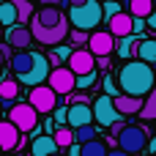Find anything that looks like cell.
<instances>
[{
  "label": "cell",
  "instance_id": "1",
  "mask_svg": "<svg viewBox=\"0 0 156 156\" xmlns=\"http://www.w3.org/2000/svg\"><path fill=\"white\" fill-rule=\"evenodd\" d=\"M156 85V74L151 69V63L145 60H126L118 71V88L121 93H129V96H148L151 88Z\"/></svg>",
  "mask_w": 156,
  "mask_h": 156
},
{
  "label": "cell",
  "instance_id": "2",
  "mask_svg": "<svg viewBox=\"0 0 156 156\" xmlns=\"http://www.w3.org/2000/svg\"><path fill=\"white\" fill-rule=\"evenodd\" d=\"M101 19H104V8L99 0H85V3L69 8V22L77 30H93L101 25Z\"/></svg>",
  "mask_w": 156,
  "mask_h": 156
},
{
  "label": "cell",
  "instance_id": "3",
  "mask_svg": "<svg viewBox=\"0 0 156 156\" xmlns=\"http://www.w3.org/2000/svg\"><path fill=\"white\" fill-rule=\"evenodd\" d=\"M30 33H33V38L38 41V44H47V47H58L66 36H69V16H63L58 25H52V27H47V25H41L36 16H30Z\"/></svg>",
  "mask_w": 156,
  "mask_h": 156
},
{
  "label": "cell",
  "instance_id": "4",
  "mask_svg": "<svg viewBox=\"0 0 156 156\" xmlns=\"http://www.w3.org/2000/svg\"><path fill=\"white\" fill-rule=\"evenodd\" d=\"M115 143H118V148H123L126 154L134 156V154H140V151L148 148V132L143 126H123L115 134Z\"/></svg>",
  "mask_w": 156,
  "mask_h": 156
},
{
  "label": "cell",
  "instance_id": "5",
  "mask_svg": "<svg viewBox=\"0 0 156 156\" xmlns=\"http://www.w3.org/2000/svg\"><path fill=\"white\" fill-rule=\"evenodd\" d=\"M8 121H11L19 132H33L36 123H38V110H36L30 101H25V104H11Z\"/></svg>",
  "mask_w": 156,
  "mask_h": 156
},
{
  "label": "cell",
  "instance_id": "6",
  "mask_svg": "<svg viewBox=\"0 0 156 156\" xmlns=\"http://www.w3.org/2000/svg\"><path fill=\"white\" fill-rule=\"evenodd\" d=\"M93 121L99 126H104V129H110L115 121H121V112L115 110V101H112L110 93H104V96H99L93 101Z\"/></svg>",
  "mask_w": 156,
  "mask_h": 156
},
{
  "label": "cell",
  "instance_id": "7",
  "mask_svg": "<svg viewBox=\"0 0 156 156\" xmlns=\"http://www.w3.org/2000/svg\"><path fill=\"white\" fill-rule=\"evenodd\" d=\"M27 101H30L38 112H52V110H55V104L60 101V96H58L49 85H44V82H41V85H33V88H30Z\"/></svg>",
  "mask_w": 156,
  "mask_h": 156
},
{
  "label": "cell",
  "instance_id": "8",
  "mask_svg": "<svg viewBox=\"0 0 156 156\" xmlns=\"http://www.w3.org/2000/svg\"><path fill=\"white\" fill-rule=\"evenodd\" d=\"M74 82H77V74H74L69 66H55V69L49 71V77H47V85H49L58 96L71 93V90H74Z\"/></svg>",
  "mask_w": 156,
  "mask_h": 156
},
{
  "label": "cell",
  "instance_id": "9",
  "mask_svg": "<svg viewBox=\"0 0 156 156\" xmlns=\"http://www.w3.org/2000/svg\"><path fill=\"white\" fill-rule=\"evenodd\" d=\"M49 58L47 55H41V52H33V66H30V71L27 74H19V82H25V85H41V82H47V77H49Z\"/></svg>",
  "mask_w": 156,
  "mask_h": 156
},
{
  "label": "cell",
  "instance_id": "10",
  "mask_svg": "<svg viewBox=\"0 0 156 156\" xmlns=\"http://www.w3.org/2000/svg\"><path fill=\"white\" fill-rule=\"evenodd\" d=\"M69 69H71L77 77H80V74H88V71L96 69V55H93L90 49L77 47V49H71V55H69Z\"/></svg>",
  "mask_w": 156,
  "mask_h": 156
},
{
  "label": "cell",
  "instance_id": "11",
  "mask_svg": "<svg viewBox=\"0 0 156 156\" xmlns=\"http://www.w3.org/2000/svg\"><path fill=\"white\" fill-rule=\"evenodd\" d=\"M85 123H93V107H90V101H71L66 126L77 129V126H85Z\"/></svg>",
  "mask_w": 156,
  "mask_h": 156
},
{
  "label": "cell",
  "instance_id": "12",
  "mask_svg": "<svg viewBox=\"0 0 156 156\" xmlns=\"http://www.w3.org/2000/svg\"><path fill=\"white\" fill-rule=\"evenodd\" d=\"M88 49L99 58V55H110L112 49H115V36L110 33V30H96V33H90L88 36Z\"/></svg>",
  "mask_w": 156,
  "mask_h": 156
},
{
  "label": "cell",
  "instance_id": "13",
  "mask_svg": "<svg viewBox=\"0 0 156 156\" xmlns=\"http://www.w3.org/2000/svg\"><path fill=\"white\" fill-rule=\"evenodd\" d=\"M5 41H8V47L27 49V47H30V41H33V33H30V27H27V25L14 22V25H8V30H5Z\"/></svg>",
  "mask_w": 156,
  "mask_h": 156
},
{
  "label": "cell",
  "instance_id": "14",
  "mask_svg": "<svg viewBox=\"0 0 156 156\" xmlns=\"http://www.w3.org/2000/svg\"><path fill=\"white\" fill-rule=\"evenodd\" d=\"M132 25H134V16L129 14V11H118V14H112L110 19H107V30L112 33V36H126V33H132Z\"/></svg>",
  "mask_w": 156,
  "mask_h": 156
},
{
  "label": "cell",
  "instance_id": "15",
  "mask_svg": "<svg viewBox=\"0 0 156 156\" xmlns=\"http://www.w3.org/2000/svg\"><path fill=\"white\" fill-rule=\"evenodd\" d=\"M19 148V129L11 121H0V151L11 154Z\"/></svg>",
  "mask_w": 156,
  "mask_h": 156
},
{
  "label": "cell",
  "instance_id": "16",
  "mask_svg": "<svg viewBox=\"0 0 156 156\" xmlns=\"http://www.w3.org/2000/svg\"><path fill=\"white\" fill-rule=\"evenodd\" d=\"M112 101H115V110L121 112V115H137L140 110H143V96H129V93H118V96H112Z\"/></svg>",
  "mask_w": 156,
  "mask_h": 156
},
{
  "label": "cell",
  "instance_id": "17",
  "mask_svg": "<svg viewBox=\"0 0 156 156\" xmlns=\"http://www.w3.org/2000/svg\"><path fill=\"white\" fill-rule=\"evenodd\" d=\"M58 151V143L49 137V134H41V137H36L33 140V145H30V154L33 156H49Z\"/></svg>",
  "mask_w": 156,
  "mask_h": 156
},
{
  "label": "cell",
  "instance_id": "18",
  "mask_svg": "<svg viewBox=\"0 0 156 156\" xmlns=\"http://www.w3.org/2000/svg\"><path fill=\"white\" fill-rule=\"evenodd\" d=\"M134 55L145 63H156V38H140Z\"/></svg>",
  "mask_w": 156,
  "mask_h": 156
},
{
  "label": "cell",
  "instance_id": "19",
  "mask_svg": "<svg viewBox=\"0 0 156 156\" xmlns=\"http://www.w3.org/2000/svg\"><path fill=\"white\" fill-rule=\"evenodd\" d=\"M41 25H47V27H52V25H58L60 19H63V14H60V8L58 5H44L38 14H33Z\"/></svg>",
  "mask_w": 156,
  "mask_h": 156
},
{
  "label": "cell",
  "instance_id": "20",
  "mask_svg": "<svg viewBox=\"0 0 156 156\" xmlns=\"http://www.w3.org/2000/svg\"><path fill=\"white\" fill-rule=\"evenodd\" d=\"M30 66H33V52H16V55L11 58V71H14L16 77H19V74H27Z\"/></svg>",
  "mask_w": 156,
  "mask_h": 156
},
{
  "label": "cell",
  "instance_id": "21",
  "mask_svg": "<svg viewBox=\"0 0 156 156\" xmlns=\"http://www.w3.org/2000/svg\"><path fill=\"white\" fill-rule=\"evenodd\" d=\"M137 41H140V36H137V33H126V36H121L118 55H121L123 60H129V58L134 55V49H137Z\"/></svg>",
  "mask_w": 156,
  "mask_h": 156
},
{
  "label": "cell",
  "instance_id": "22",
  "mask_svg": "<svg viewBox=\"0 0 156 156\" xmlns=\"http://www.w3.org/2000/svg\"><path fill=\"white\" fill-rule=\"evenodd\" d=\"M143 121H156V85L151 88V93L145 96V101H143V110L137 112Z\"/></svg>",
  "mask_w": 156,
  "mask_h": 156
},
{
  "label": "cell",
  "instance_id": "23",
  "mask_svg": "<svg viewBox=\"0 0 156 156\" xmlns=\"http://www.w3.org/2000/svg\"><path fill=\"white\" fill-rule=\"evenodd\" d=\"M82 156H107L110 151H107V145H104V140H88V143H82Z\"/></svg>",
  "mask_w": 156,
  "mask_h": 156
},
{
  "label": "cell",
  "instance_id": "24",
  "mask_svg": "<svg viewBox=\"0 0 156 156\" xmlns=\"http://www.w3.org/2000/svg\"><path fill=\"white\" fill-rule=\"evenodd\" d=\"M52 140L58 143V148H69V145L74 143V129H71V126H58L55 134H52Z\"/></svg>",
  "mask_w": 156,
  "mask_h": 156
},
{
  "label": "cell",
  "instance_id": "25",
  "mask_svg": "<svg viewBox=\"0 0 156 156\" xmlns=\"http://www.w3.org/2000/svg\"><path fill=\"white\" fill-rule=\"evenodd\" d=\"M16 96H19V85L14 80H3L0 82V99L3 101H14Z\"/></svg>",
  "mask_w": 156,
  "mask_h": 156
},
{
  "label": "cell",
  "instance_id": "26",
  "mask_svg": "<svg viewBox=\"0 0 156 156\" xmlns=\"http://www.w3.org/2000/svg\"><path fill=\"white\" fill-rule=\"evenodd\" d=\"M14 5H16V22H30V16H33V3L30 0H14Z\"/></svg>",
  "mask_w": 156,
  "mask_h": 156
},
{
  "label": "cell",
  "instance_id": "27",
  "mask_svg": "<svg viewBox=\"0 0 156 156\" xmlns=\"http://www.w3.org/2000/svg\"><path fill=\"white\" fill-rule=\"evenodd\" d=\"M0 22H3V27L16 22V5L14 3H5V0L0 3Z\"/></svg>",
  "mask_w": 156,
  "mask_h": 156
},
{
  "label": "cell",
  "instance_id": "28",
  "mask_svg": "<svg viewBox=\"0 0 156 156\" xmlns=\"http://www.w3.org/2000/svg\"><path fill=\"white\" fill-rule=\"evenodd\" d=\"M96 137V126L93 123H85V126H77L74 129V143H88Z\"/></svg>",
  "mask_w": 156,
  "mask_h": 156
},
{
  "label": "cell",
  "instance_id": "29",
  "mask_svg": "<svg viewBox=\"0 0 156 156\" xmlns=\"http://www.w3.org/2000/svg\"><path fill=\"white\" fill-rule=\"evenodd\" d=\"M93 82H96V71H88V74H80V77H77L74 88H90Z\"/></svg>",
  "mask_w": 156,
  "mask_h": 156
},
{
  "label": "cell",
  "instance_id": "30",
  "mask_svg": "<svg viewBox=\"0 0 156 156\" xmlns=\"http://www.w3.org/2000/svg\"><path fill=\"white\" fill-rule=\"evenodd\" d=\"M71 44H74V47L88 44V30H71Z\"/></svg>",
  "mask_w": 156,
  "mask_h": 156
},
{
  "label": "cell",
  "instance_id": "31",
  "mask_svg": "<svg viewBox=\"0 0 156 156\" xmlns=\"http://www.w3.org/2000/svg\"><path fill=\"white\" fill-rule=\"evenodd\" d=\"M101 8H104V16H107V19H110V16H112V14H118V11H121V8H123V5H118V3H115V0H110V3H104V5H101Z\"/></svg>",
  "mask_w": 156,
  "mask_h": 156
},
{
  "label": "cell",
  "instance_id": "32",
  "mask_svg": "<svg viewBox=\"0 0 156 156\" xmlns=\"http://www.w3.org/2000/svg\"><path fill=\"white\" fill-rule=\"evenodd\" d=\"M143 30H145V19H143V16H134V25H132V33H137V36H140Z\"/></svg>",
  "mask_w": 156,
  "mask_h": 156
},
{
  "label": "cell",
  "instance_id": "33",
  "mask_svg": "<svg viewBox=\"0 0 156 156\" xmlns=\"http://www.w3.org/2000/svg\"><path fill=\"white\" fill-rule=\"evenodd\" d=\"M66 118H69V107H60V110L55 112V123H60V126H63V123H66Z\"/></svg>",
  "mask_w": 156,
  "mask_h": 156
},
{
  "label": "cell",
  "instance_id": "34",
  "mask_svg": "<svg viewBox=\"0 0 156 156\" xmlns=\"http://www.w3.org/2000/svg\"><path fill=\"white\" fill-rule=\"evenodd\" d=\"M145 25H148V27H151V30L156 33V5H154V11H151V14L145 16Z\"/></svg>",
  "mask_w": 156,
  "mask_h": 156
},
{
  "label": "cell",
  "instance_id": "35",
  "mask_svg": "<svg viewBox=\"0 0 156 156\" xmlns=\"http://www.w3.org/2000/svg\"><path fill=\"white\" fill-rule=\"evenodd\" d=\"M52 55H55V58H66V60H69V55H71V49H69V47H58V49H55Z\"/></svg>",
  "mask_w": 156,
  "mask_h": 156
},
{
  "label": "cell",
  "instance_id": "36",
  "mask_svg": "<svg viewBox=\"0 0 156 156\" xmlns=\"http://www.w3.org/2000/svg\"><path fill=\"white\" fill-rule=\"evenodd\" d=\"M69 156H82V151H80V145H77V143H71V145H69Z\"/></svg>",
  "mask_w": 156,
  "mask_h": 156
},
{
  "label": "cell",
  "instance_id": "37",
  "mask_svg": "<svg viewBox=\"0 0 156 156\" xmlns=\"http://www.w3.org/2000/svg\"><path fill=\"white\" fill-rule=\"evenodd\" d=\"M107 156H132V154H126L123 148H118V151H110V154H107Z\"/></svg>",
  "mask_w": 156,
  "mask_h": 156
},
{
  "label": "cell",
  "instance_id": "38",
  "mask_svg": "<svg viewBox=\"0 0 156 156\" xmlns=\"http://www.w3.org/2000/svg\"><path fill=\"white\" fill-rule=\"evenodd\" d=\"M148 148H151V154H156V137H154V140L148 137Z\"/></svg>",
  "mask_w": 156,
  "mask_h": 156
},
{
  "label": "cell",
  "instance_id": "39",
  "mask_svg": "<svg viewBox=\"0 0 156 156\" xmlns=\"http://www.w3.org/2000/svg\"><path fill=\"white\" fill-rule=\"evenodd\" d=\"M41 5H60V0H41Z\"/></svg>",
  "mask_w": 156,
  "mask_h": 156
},
{
  "label": "cell",
  "instance_id": "40",
  "mask_svg": "<svg viewBox=\"0 0 156 156\" xmlns=\"http://www.w3.org/2000/svg\"><path fill=\"white\" fill-rule=\"evenodd\" d=\"M3 60H5V47H0V66H3Z\"/></svg>",
  "mask_w": 156,
  "mask_h": 156
},
{
  "label": "cell",
  "instance_id": "41",
  "mask_svg": "<svg viewBox=\"0 0 156 156\" xmlns=\"http://www.w3.org/2000/svg\"><path fill=\"white\" fill-rule=\"evenodd\" d=\"M69 3H71V5H80V3H85V0H69Z\"/></svg>",
  "mask_w": 156,
  "mask_h": 156
},
{
  "label": "cell",
  "instance_id": "42",
  "mask_svg": "<svg viewBox=\"0 0 156 156\" xmlns=\"http://www.w3.org/2000/svg\"><path fill=\"white\" fill-rule=\"evenodd\" d=\"M49 156H60V154H58V151H55V154H49Z\"/></svg>",
  "mask_w": 156,
  "mask_h": 156
},
{
  "label": "cell",
  "instance_id": "43",
  "mask_svg": "<svg viewBox=\"0 0 156 156\" xmlns=\"http://www.w3.org/2000/svg\"><path fill=\"white\" fill-rule=\"evenodd\" d=\"M0 33H3V22H0Z\"/></svg>",
  "mask_w": 156,
  "mask_h": 156
},
{
  "label": "cell",
  "instance_id": "44",
  "mask_svg": "<svg viewBox=\"0 0 156 156\" xmlns=\"http://www.w3.org/2000/svg\"><path fill=\"white\" fill-rule=\"evenodd\" d=\"M0 112H3V104H0Z\"/></svg>",
  "mask_w": 156,
  "mask_h": 156
},
{
  "label": "cell",
  "instance_id": "45",
  "mask_svg": "<svg viewBox=\"0 0 156 156\" xmlns=\"http://www.w3.org/2000/svg\"><path fill=\"white\" fill-rule=\"evenodd\" d=\"M0 3H3V0H0Z\"/></svg>",
  "mask_w": 156,
  "mask_h": 156
},
{
  "label": "cell",
  "instance_id": "46",
  "mask_svg": "<svg viewBox=\"0 0 156 156\" xmlns=\"http://www.w3.org/2000/svg\"><path fill=\"white\" fill-rule=\"evenodd\" d=\"M0 154H3V151H0Z\"/></svg>",
  "mask_w": 156,
  "mask_h": 156
},
{
  "label": "cell",
  "instance_id": "47",
  "mask_svg": "<svg viewBox=\"0 0 156 156\" xmlns=\"http://www.w3.org/2000/svg\"><path fill=\"white\" fill-rule=\"evenodd\" d=\"M30 156H33V154H30Z\"/></svg>",
  "mask_w": 156,
  "mask_h": 156
}]
</instances>
